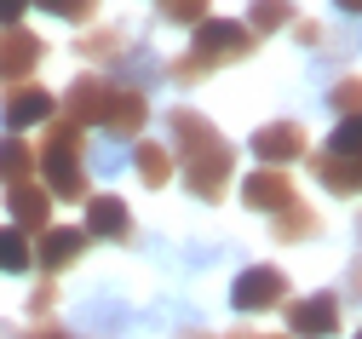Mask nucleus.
<instances>
[{
    "mask_svg": "<svg viewBox=\"0 0 362 339\" xmlns=\"http://www.w3.org/2000/svg\"><path fill=\"white\" fill-rule=\"evenodd\" d=\"M104 104H110V81L104 75H75V86L64 92V104H58V115L69 121V127H98L104 121Z\"/></svg>",
    "mask_w": 362,
    "mask_h": 339,
    "instance_id": "11",
    "label": "nucleus"
},
{
    "mask_svg": "<svg viewBox=\"0 0 362 339\" xmlns=\"http://www.w3.org/2000/svg\"><path fill=\"white\" fill-rule=\"evenodd\" d=\"M288 328L293 339H334L339 333V299L334 294H305L288 305Z\"/></svg>",
    "mask_w": 362,
    "mask_h": 339,
    "instance_id": "12",
    "label": "nucleus"
},
{
    "mask_svg": "<svg viewBox=\"0 0 362 339\" xmlns=\"http://www.w3.org/2000/svg\"><path fill=\"white\" fill-rule=\"evenodd\" d=\"M132 173H139L150 190H167V178L178 173V156L167 144H150V138H132Z\"/></svg>",
    "mask_w": 362,
    "mask_h": 339,
    "instance_id": "16",
    "label": "nucleus"
},
{
    "mask_svg": "<svg viewBox=\"0 0 362 339\" xmlns=\"http://www.w3.org/2000/svg\"><path fill=\"white\" fill-rule=\"evenodd\" d=\"M35 173L47 178L52 202H86V196H93L81 127H69L64 115H52V121H47V138H40V150H35Z\"/></svg>",
    "mask_w": 362,
    "mask_h": 339,
    "instance_id": "2",
    "label": "nucleus"
},
{
    "mask_svg": "<svg viewBox=\"0 0 362 339\" xmlns=\"http://www.w3.org/2000/svg\"><path fill=\"white\" fill-rule=\"evenodd\" d=\"M58 115V98L47 86H35V81H23V86H12L6 92V110H0V121H6V132H29V127H47Z\"/></svg>",
    "mask_w": 362,
    "mask_h": 339,
    "instance_id": "7",
    "label": "nucleus"
},
{
    "mask_svg": "<svg viewBox=\"0 0 362 339\" xmlns=\"http://www.w3.org/2000/svg\"><path fill=\"white\" fill-rule=\"evenodd\" d=\"M23 12H29V0H0V29H12Z\"/></svg>",
    "mask_w": 362,
    "mask_h": 339,
    "instance_id": "28",
    "label": "nucleus"
},
{
    "mask_svg": "<svg viewBox=\"0 0 362 339\" xmlns=\"http://www.w3.org/2000/svg\"><path fill=\"white\" fill-rule=\"evenodd\" d=\"M161 18H167V23H190V29H196V23L207 18V0H161Z\"/></svg>",
    "mask_w": 362,
    "mask_h": 339,
    "instance_id": "26",
    "label": "nucleus"
},
{
    "mask_svg": "<svg viewBox=\"0 0 362 339\" xmlns=\"http://www.w3.org/2000/svg\"><path fill=\"white\" fill-rule=\"evenodd\" d=\"M29 173H35V150H29V138L6 132V138H0V184H23Z\"/></svg>",
    "mask_w": 362,
    "mask_h": 339,
    "instance_id": "20",
    "label": "nucleus"
},
{
    "mask_svg": "<svg viewBox=\"0 0 362 339\" xmlns=\"http://www.w3.org/2000/svg\"><path fill=\"white\" fill-rule=\"evenodd\" d=\"M339 12H351V18H362V0H334Z\"/></svg>",
    "mask_w": 362,
    "mask_h": 339,
    "instance_id": "31",
    "label": "nucleus"
},
{
    "mask_svg": "<svg viewBox=\"0 0 362 339\" xmlns=\"http://www.w3.org/2000/svg\"><path fill=\"white\" fill-rule=\"evenodd\" d=\"M282 23H293V0H253L247 6V29L253 35H276Z\"/></svg>",
    "mask_w": 362,
    "mask_h": 339,
    "instance_id": "22",
    "label": "nucleus"
},
{
    "mask_svg": "<svg viewBox=\"0 0 362 339\" xmlns=\"http://www.w3.org/2000/svg\"><path fill=\"white\" fill-rule=\"evenodd\" d=\"M242 202L264 219V213H282L288 202H293V178L282 173V167H259V173H247L242 178Z\"/></svg>",
    "mask_w": 362,
    "mask_h": 339,
    "instance_id": "14",
    "label": "nucleus"
},
{
    "mask_svg": "<svg viewBox=\"0 0 362 339\" xmlns=\"http://www.w3.org/2000/svg\"><path fill=\"white\" fill-rule=\"evenodd\" d=\"M230 173H236V150H230V144H218V150L185 161V190H190L196 202H218L224 190H230Z\"/></svg>",
    "mask_w": 362,
    "mask_h": 339,
    "instance_id": "5",
    "label": "nucleus"
},
{
    "mask_svg": "<svg viewBox=\"0 0 362 339\" xmlns=\"http://www.w3.org/2000/svg\"><path fill=\"white\" fill-rule=\"evenodd\" d=\"M293 40L299 46H322V23H293Z\"/></svg>",
    "mask_w": 362,
    "mask_h": 339,
    "instance_id": "29",
    "label": "nucleus"
},
{
    "mask_svg": "<svg viewBox=\"0 0 362 339\" xmlns=\"http://www.w3.org/2000/svg\"><path fill=\"white\" fill-rule=\"evenodd\" d=\"M52 305H58V282L47 276V282L35 287V299H29V316H40V322H47V316H52Z\"/></svg>",
    "mask_w": 362,
    "mask_h": 339,
    "instance_id": "27",
    "label": "nucleus"
},
{
    "mask_svg": "<svg viewBox=\"0 0 362 339\" xmlns=\"http://www.w3.org/2000/svg\"><path fill=\"white\" fill-rule=\"evenodd\" d=\"M253 156H259V167H288V161L310 156V138H305L299 121H270V127L253 132Z\"/></svg>",
    "mask_w": 362,
    "mask_h": 339,
    "instance_id": "6",
    "label": "nucleus"
},
{
    "mask_svg": "<svg viewBox=\"0 0 362 339\" xmlns=\"http://www.w3.org/2000/svg\"><path fill=\"white\" fill-rule=\"evenodd\" d=\"M288 299V276L276 270V265H247L242 276H236V287H230V305L236 311H276Z\"/></svg>",
    "mask_w": 362,
    "mask_h": 339,
    "instance_id": "4",
    "label": "nucleus"
},
{
    "mask_svg": "<svg viewBox=\"0 0 362 339\" xmlns=\"http://www.w3.org/2000/svg\"><path fill=\"white\" fill-rule=\"evenodd\" d=\"M144 121H150V98L139 86H121V81H110V104H104V132L121 144V138H139L144 132Z\"/></svg>",
    "mask_w": 362,
    "mask_h": 339,
    "instance_id": "8",
    "label": "nucleus"
},
{
    "mask_svg": "<svg viewBox=\"0 0 362 339\" xmlns=\"http://www.w3.org/2000/svg\"><path fill=\"white\" fill-rule=\"evenodd\" d=\"M29 6L52 12V18H64V23H86V18L98 12V0H29Z\"/></svg>",
    "mask_w": 362,
    "mask_h": 339,
    "instance_id": "25",
    "label": "nucleus"
},
{
    "mask_svg": "<svg viewBox=\"0 0 362 339\" xmlns=\"http://www.w3.org/2000/svg\"><path fill=\"white\" fill-rule=\"evenodd\" d=\"M218 339H282V333H218Z\"/></svg>",
    "mask_w": 362,
    "mask_h": 339,
    "instance_id": "32",
    "label": "nucleus"
},
{
    "mask_svg": "<svg viewBox=\"0 0 362 339\" xmlns=\"http://www.w3.org/2000/svg\"><path fill=\"white\" fill-rule=\"evenodd\" d=\"M270 219H276V224H270V236H276L282 248H288V241H310V236H322V219H316V207H305L299 196H293L282 213H270Z\"/></svg>",
    "mask_w": 362,
    "mask_h": 339,
    "instance_id": "18",
    "label": "nucleus"
},
{
    "mask_svg": "<svg viewBox=\"0 0 362 339\" xmlns=\"http://www.w3.org/2000/svg\"><path fill=\"white\" fill-rule=\"evenodd\" d=\"M29 339H75V333H64V328H52V322H47V328H35Z\"/></svg>",
    "mask_w": 362,
    "mask_h": 339,
    "instance_id": "30",
    "label": "nucleus"
},
{
    "mask_svg": "<svg viewBox=\"0 0 362 339\" xmlns=\"http://www.w3.org/2000/svg\"><path fill=\"white\" fill-rule=\"evenodd\" d=\"M86 236H98V241H132V236H139L132 207L121 196H86Z\"/></svg>",
    "mask_w": 362,
    "mask_h": 339,
    "instance_id": "15",
    "label": "nucleus"
},
{
    "mask_svg": "<svg viewBox=\"0 0 362 339\" xmlns=\"http://www.w3.org/2000/svg\"><path fill=\"white\" fill-rule=\"evenodd\" d=\"M328 150L362 161V115H339V127H334V138H328Z\"/></svg>",
    "mask_w": 362,
    "mask_h": 339,
    "instance_id": "24",
    "label": "nucleus"
},
{
    "mask_svg": "<svg viewBox=\"0 0 362 339\" xmlns=\"http://www.w3.org/2000/svg\"><path fill=\"white\" fill-rule=\"evenodd\" d=\"M328 104H334V115H362V75H339L328 86Z\"/></svg>",
    "mask_w": 362,
    "mask_h": 339,
    "instance_id": "23",
    "label": "nucleus"
},
{
    "mask_svg": "<svg viewBox=\"0 0 362 339\" xmlns=\"http://www.w3.org/2000/svg\"><path fill=\"white\" fill-rule=\"evenodd\" d=\"M6 213H12V224H18V230L40 236V230L52 224V190H47V184H35V178L6 184Z\"/></svg>",
    "mask_w": 362,
    "mask_h": 339,
    "instance_id": "13",
    "label": "nucleus"
},
{
    "mask_svg": "<svg viewBox=\"0 0 362 339\" xmlns=\"http://www.w3.org/2000/svg\"><path fill=\"white\" fill-rule=\"evenodd\" d=\"M40 58H47V40H40V35H29L18 23L0 29V81H6V86H23Z\"/></svg>",
    "mask_w": 362,
    "mask_h": 339,
    "instance_id": "9",
    "label": "nucleus"
},
{
    "mask_svg": "<svg viewBox=\"0 0 362 339\" xmlns=\"http://www.w3.org/2000/svg\"><path fill=\"white\" fill-rule=\"evenodd\" d=\"M75 52L86 58V64H104V58H127V29H115V23H104V29H93V35H75Z\"/></svg>",
    "mask_w": 362,
    "mask_h": 339,
    "instance_id": "19",
    "label": "nucleus"
},
{
    "mask_svg": "<svg viewBox=\"0 0 362 339\" xmlns=\"http://www.w3.org/2000/svg\"><path fill=\"white\" fill-rule=\"evenodd\" d=\"M86 230H75V224H47L35 236V270H47V276H58V270H69L81 253H86Z\"/></svg>",
    "mask_w": 362,
    "mask_h": 339,
    "instance_id": "10",
    "label": "nucleus"
},
{
    "mask_svg": "<svg viewBox=\"0 0 362 339\" xmlns=\"http://www.w3.org/2000/svg\"><path fill=\"white\" fill-rule=\"evenodd\" d=\"M0 270H12V276L35 270V248H29V230H18V224H6V230H0Z\"/></svg>",
    "mask_w": 362,
    "mask_h": 339,
    "instance_id": "21",
    "label": "nucleus"
},
{
    "mask_svg": "<svg viewBox=\"0 0 362 339\" xmlns=\"http://www.w3.org/2000/svg\"><path fill=\"white\" fill-rule=\"evenodd\" d=\"M310 167H316V178H322V190H334V196H362V161H356V156L322 150Z\"/></svg>",
    "mask_w": 362,
    "mask_h": 339,
    "instance_id": "17",
    "label": "nucleus"
},
{
    "mask_svg": "<svg viewBox=\"0 0 362 339\" xmlns=\"http://www.w3.org/2000/svg\"><path fill=\"white\" fill-rule=\"evenodd\" d=\"M356 339H362V333H356Z\"/></svg>",
    "mask_w": 362,
    "mask_h": 339,
    "instance_id": "33",
    "label": "nucleus"
},
{
    "mask_svg": "<svg viewBox=\"0 0 362 339\" xmlns=\"http://www.w3.org/2000/svg\"><path fill=\"white\" fill-rule=\"evenodd\" d=\"M218 127L207 121V115H196V110H167V150L178 156V167L185 161H196V156H207V150H218Z\"/></svg>",
    "mask_w": 362,
    "mask_h": 339,
    "instance_id": "3",
    "label": "nucleus"
},
{
    "mask_svg": "<svg viewBox=\"0 0 362 339\" xmlns=\"http://www.w3.org/2000/svg\"><path fill=\"white\" fill-rule=\"evenodd\" d=\"M253 29L247 23H230V18H202L196 23V35H190V52H178L173 64H161V81H178V86H196V81H207L213 69H224V64H242L247 52H253Z\"/></svg>",
    "mask_w": 362,
    "mask_h": 339,
    "instance_id": "1",
    "label": "nucleus"
}]
</instances>
